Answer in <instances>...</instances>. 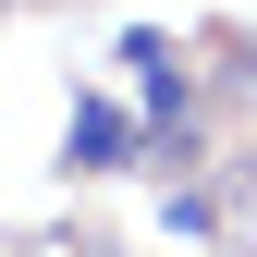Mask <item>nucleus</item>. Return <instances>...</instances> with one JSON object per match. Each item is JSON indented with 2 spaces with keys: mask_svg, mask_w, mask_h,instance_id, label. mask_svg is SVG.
Returning a JSON list of instances; mask_svg holds the SVG:
<instances>
[{
  "mask_svg": "<svg viewBox=\"0 0 257 257\" xmlns=\"http://www.w3.org/2000/svg\"><path fill=\"white\" fill-rule=\"evenodd\" d=\"M233 74H245V86H257V37H245V61H233Z\"/></svg>",
  "mask_w": 257,
  "mask_h": 257,
  "instance_id": "3",
  "label": "nucleus"
},
{
  "mask_svg": "<svg viewBox=\"0 0 257 257\" xmlns=\"http://www.w3.org/2000/svg\"><path fill=\"white\" fill-rule=\"evenodd\" d=\"M147 147H159V122L147 110H122V98H74L61 110V172H147Z\"/></svg>",
  "mask_w": 257,
  "mask_h": 257,
  "instance_id": "1",
  "label": "nucleus"
},
{
  "mask_svg": "<svg viewBox=\"0 0 257 257\" xmlns=\"http://www.w3.org/2000/svg\"><path fill=\"white\" fill-rule=\"evenodd\" d=\"M74 257H122V245H74Z\"/></svg>",
  "mask_w": 257,
  "mask_h": 257,
  "instance_id": "4",
  "label": "nucleus"
},
{
  "mask_svg": "<svg viewBox=\"0 0 257 257\" xmlns=\"http://www.w3.org/2000/svg\"><path fill=\"white\" fill-rule=\"evenodd\" d=\"M122 61H135V98H147V122H184V110H196V74H184V49L159 37V25H122Z\"/></svg>",
  "mask_w": 257,
  "mask_h": 257,
  "instance_id": "2",
  "label": "nucleus"
},
{
  "mask_svg": "<svg viewBox=\"0 0 257 257\" xmlns=\"http://www.w3.org/2000/svg\"><path fill=\"white\" fill-rule=\"evenodd\" d=\"M0 13H13V0H0Z\"/></svg>",
  "mask_w": 257,
  "mask_h": 257,
  "instance_id": "5",
  "label": "nucleus"
}]
</instances>
